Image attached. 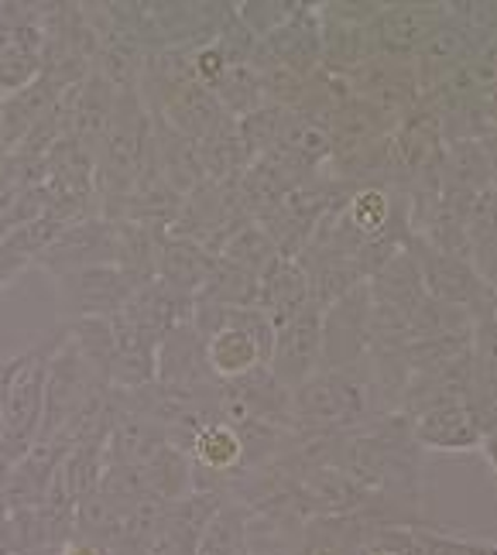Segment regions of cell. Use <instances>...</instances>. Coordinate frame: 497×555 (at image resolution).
Listing matches in <instances>:
<instances>
[{"label": "cell", "mask_w": 497, "mask_h": 555, "mask_svg": "<svg viewBox=\"0 0 497 555\" xmlns=\"http://www.w3.org/2000/svg\"><path fill=\"white\" fill-rule=\"evenodd\" d=\"M408 422H412L419 450L429 453H477L484 442V429L463 401L436 404V409H425Z\"/></svg>", "instance_id": "cell-13"}, {"label": "cell", "mask_w": 497, "mask_h": 555, "mask_svg": "<svg viewBox=\"0 0 497 555\" xmlns=\"http://www.w3.org/2000/svg\"><path fill=\"white\" fill-rule=\"evenodd\" d=\"M141 285L120 264H97L55 278V298L62 323L79 319H114Z\"/></svg>", "instance_id": "cell-4"}, {"label": "cell", "mask_w": 497, "mask_h": 555, "mask_svg": "<svg viewBox=\"0 0 497 555\" xmlns=\"http://www.w3.org/2000/svg\"><path fill=\"white\" fill-rule=\"evenodd\" d=\"M213 268H216V254L209 247H203L196 241H186V237H171V233L162 237L155 278H162L165 285L196 298L206 288Z\"/></svg>", "instance_id": "cell-19"}, {"label": "cell", "mask_w": 497, "mask_h": 555, "mask_svg": "<svg viewBox=\"0 0 497 555\" xmlns=\"http://www.w3.org/2000/svg\"><path fill=\"white\" fill-rule=\"evenodd\" d=\"M265 52L289 66L298 76H313L322 69V21H319V4H298L292 21H285L275 35H268Z\"/></svg>", "instance_id": "cell-14"}, {"label": "cell", "mask_w": 497, "mask_h": 555, "mask_svg": "<svg viewBox=\"0 0 497 555\" xmlns=\"http://www.w3.org/2000/svg\"><path fill=\"white\" fill-rule=\"evenodd\" d=\"M477 453H481V456L487 460L490 474H494V480H497V429L484 436V442H481V450H477Z\"/></svg>", "instance_id": "cell-37"}, {"label": "cell", "mask_w": 497, "mask_h": 555, "mask_svg": "<svg viewBox=\"0 0 497 555\" xmlns=\"http://www.w3.org/2000/svg\"><path fill=\"white\" fill-rule=\"evenodd\" d=\"M41 52L21 49V46H4L0 49V93L14 96L21 90H28L31 82L41 76Z\"/></svg>", "instance_id": "cell-30"}, {"label": "cell", "mask_w": 497, "mask_h": 555, "mask_svg": "<svg viewBox=\"0 0 497 555\" xmlns=\"http://www.w3.org/2000/svg\"><path fill=\"white\" fill-rule=\"evenodd\" d=\"M220 100V106L227 111V117L241 120L254 111H262L268 103L265 100V87H262V73H257L254 62H230L227 73L209 87Z\"/></svg>", "instance_id": "cell-27"}, {"label": "cell", "mask_w": 497, "mask_h": 555, "mask_svg": "<svg viewBox=\"0 0 497 555\" xmlns=\"http://www.w3.org/2000/svg\"><path fill=\"white\" fill-rule=\"evenodd\" d=\"M148 114L196 144L227 120V111L216 100V93L209 87H200V82H182V87L168 90L148 106Z\"/></svg>", "instance_id": "cell-12"}, {"label": "cell", "mask_w": 497, "mask_h": 555, "mask_svg": "<svg viewBox=\"0 0 497 555\" xmlns=\"http://www.w3.org/2000/svg\"><path fill=\"white\" fill-rule=\"evenodd\" d=\"M216 258L220 261H230L237 268L251 271L254 278H265L278 261H282V250L275 247V241L265 233L262 223L254 220H244L241 227H237L230 237L220 244V250H216Z\"/></svg>", "instance_id": "cell-25"}, {"label": "cell", "mask_w": 497, "mask_h": 555, "mask_svg": "<svg viewBox=\"0 0 497 555\" xmlns=\"http://www.w3.org/2000/svg\"><path fill=\"white\" fill-rule=\"evenodd\" d=\"M443 21H446V4H422V0L416 4V0H402V4H381L367 35H371L374 55L416 62Z\"/></svg>", "instance_id": "cell-7"}, {"label": "cell", "mask_w": 497, "mask_h": 555, "mask_svg": "<svg viewBox=\"0 0 497 555\" xmlns=\"http://www.w3.org/2000/svg\"><path fill=\"white\" fill-rule=\"evenodd\" d=\"M470 350H473V360H477V364H481L490 377H497V323H494L490 315L473 319Z\"/></svg>", "instance_id": "cell-33"}, {"label": "cell", "mask_w": 497, "mask_h": 555, "mask_svg": "<svg viewBox=\"0 0 497 555\" xmlns=\"http://www.w3.org/2000/svg\"><path fill=\"white\" fill-rule=\"evenodd\" d=\"M114 223H117V264L131 274L138 285L151 282L165 233L151 230L144 223H135V220H114Z\"/></svg>", "instance_id": "cell-26"}, {"label": "cell", "mask_w": 497, "mask_h": 555, "mask_svg": "<svg viewBox=\"0 0 497 555\" xmlns=\"http://www.w3.org/2000/svg\"><path fill=\"white\" fill-rule=\"evenodd\" d=\"M408 250L416 254L419 271H422V285L425 295L436 298V302L467 309L473 319L487 315L490 309V285L477 274L467 258H457V254H443L436 247H429L419 237H408Z\"/></svg>", "instance_id": "cell-5"}, {"label": "cell", "mask_w": 497, "mask_h": 555, "mask_svg": "<svg viewBox=\"0 0 497 555\" xmlns=\"http://www.w3.org/2000/svg\"><path fill=\"white\" fill-rule=\"evenodd\" d=\"M487 315H490L494 323H497V282L490 285V309H487Z\"/></svg>", "instance_id": "cell-38"}, {"label": "cell", "mask_w": 497, "mask_h": 555, "mask_svg": "<svg viewBox=\"0 0 497 555\" xmlns=\"http://www.w3.org/2000/svg\"><path fill=\"white\" fill-rule=\"evenodd\" d=\"M309 274V288H313V302L319 309H330L336 298L354 292L357 285H367V274L354 258H343L333 250H313L306 247L295 258Z\"/></svg>", "instance_id": "cell-20"}, {"label": "cell", "mask_w": 497, "mask_h": 555, "mask_svg": "<svg viewBox=\"0 0 497 555\" xmlns=\"http://www.w3.org/2000/svg\"><path fill=\"white\" fill-rule=\"evenodd\" d=\"M327 127H330V138H333V152H336V158H343V155H354V152H360V147H367V144H374V141H381L384 134H392V120H387L378 106H371L367 100H360V96H351L343 106H336V111L330 114V120H327ZM333 158V162H336Z\"/></svg>", "instance_id": "cell-21"}, {"label": "cell", "mask_w": 497, "mask_h": 555, "mask_svg": "<svg viewBox=\"0 0 497 555\" xmlns=\"http://www.w3.org/2000/svg\"><path fill=\"white\" fill-rule=\"evenodd\" d=\"M11 469L4 460H0V521L11 515Z\"/></svg>", "instance_id": "cell-36"}, {"label": "cell", "mask_w": 497, "mask_h": 555, "mask_svg": "<svg viewBox=\"0 0 497 555\" xmlns=\"http://www.w3.org/2000/svg\"><path fill=\"white\" fill-rule=\"evenodd\" d=\"M378 415L364 364L351 371H319L289 391V429L298 436H343Z\"/></svg>", "instance_id": "cell-1"}, {"label": "cell", "mask_w": 497, "mask_h": 555, "mask_svg": "<svg viewBox=\"0 0 497 555\" xmlns=\"http://www.w3.org/2000/svg\"><path fill=\"white\" fill-rule=\"evenodd\" d=\"M0 100H4V93H0Z\"/></svg>", "instance_id": "cell-39"}, {"label": "cell", "mask_w": 497, "mask_h": 555, "mask_svg": "<svg viewBox=\"0 0 497 555\" xmlns=\"http://www.w3.org/2000/svg\"><path fill=\"white\" fill-rule=\"evenodd\" d=\"M268 371L289 391L322 371V309L316 302L275 333Z\"/></svg>", "instance_id": "cell-9"}, {"label": "cell", "mask_w": 497, "mask_h": 555, "mask_svg": "<svg viewBox=\"0 0 497 555\" xmlns=\"http://www.w3.org/2000/svg\"><path fill=\"white\" fill-rule=\"evenodd\" d=\"M97 264H117V223L103 217L66 227L52 241V247L35 261V268L52 274V282L62 274L86 271Z\"/></svg>", "instance_id": "cell-8"}, {"label": "cell", "mask_w": 497, "mask_h": 555, "mask_svg": "<svg viewBox=\"0 0 497 555\" xmlns=\"http://www.w3.org/2000/svg\"><path fill=\"white\" fill-rule=\"evenodd\" d=\"M62 344H66V326L59 323V330L35 339L25 350V360H21V367L14 374L8 412H4V436H0V460L8 466H17L38 446L41 422H46L49 364Z\"/></svg>", "instance_id": "cell-2"}, {"label": "cell", "mask_w": 497, "mask_h": 555, "mask_svg": "<svg viewBox=\"0 0 497 555\" xmlns=\"http://www.w3.org/2000/svg\"><path fill=\"white\" fill-rule=\"evenodd\" d=\"M158 384L182 391H200L216 384L206 360V336L196 330L192 315L171 326L158 344Z\"/></svg>", "instance_id": "cell-10"}, {"label": "cell", "mask_w": 497, "mask_h": 555, "mask_svg": "<svg viewBox=\"0 0 497 555\" xmlns=\"http://www.w3.org/2000/svg\"><path fill=\"white\" fill-rule=\"evenodd\" d=\"M439 179H443V189L470 192V196L490 189L494 172H490L484 141H449L439 155Z\"/></svg>", "instance_id": "cell-22"}, {"label": "cell", "mask_w": 497, "mask_h": 555, "mask_svg": "<svg viewBox=\"0 0 497 555\" xmlns=\"http://www.w3.org/2000/svg\"><path fill=\"white\" fill-rule=\"evenodd\" d=\"M285 117H289V111L265 103L262 111H254V114H247V117L237 120V127H241V138H244V144H247L251 162H257V158H265V155L275 152V147H278V138H282Z\"/></svg>", "instance_id": "cell-29"}, {"label": "cell", "mask_w": 497, "mask_h": 555, "mask_svg": "<svg viewBox=\"0 0 497 555\" xmlns=\"http://www.w3.org/2000/svg\"><path fill=\"white\" fill-rule=\"evenodd\" d=\"M251 552V511L237 501H224L206 521L196 555H247Z\"/></svg>", "instance_id": "cell-24"}, {"label": "cell", "mask_w": 497, "mask_h": 555, "mask_svg": "<svg viewBox=\"0 0 497 555\" xmlns=\"http://www.w3.org/2000/svg\"><path fill=\"white\" fill-rule=\"evenodd\" d=\"M309 176H302L292 162H285L282 155H265L251 162V168L237 182V196H241V209L247 220H262L268 212L282 203L289 192Z\"/></svg>", "instance_id": "cell-15"}, {"label": "cell", "mask_w": 497, "mask_h": 555, "mask_svg": "<svg viewBox=\"0 0 497 555\" xmlns=\"http://www.w3.org/2000/svg\"><path fill=\"white\" fill-rule=\"evenodd\" d=\"M275 155H282L285 162H292L302 176L330 172L336 152H333V138H330L327 120H319V117H313L306 111H289Z\"/></svg>", "instance_id": "cell-16"}, {"label": "cell", "mask_w": 497, "mask_h": 555, "mask_svg": "<svg viewBox=\"0 0 497 555\" xmlns=\"http://www.w3.org/2000/svg\"><path fill=\"white\" fill-rule=\"evenodd\" d=\"M233 8H237V17L244 21V28L257 41L275 35L298 11V4H289V0H251V4H233Z\"/></svg>", "instance_id": "cell-31"}, {"label": "cell", "mask_w": 497, "mask_h": 555, "mask_svg": "<svg viewBox=\"0 0 497 555\" xmlns=\"http://www.w3.org/2000/svg\"><path fill=\"white\" fill-rule=\"evenodd\" d=\"M21 360H25V350L0 360V436H4V412H8V395H11V384H14V374L21 367Z\"/></svg>", "instance_id": "cell-35"}, {"label": "cell", "mask_w": 497, "mask_h": 555, "mask_svg": "<svg viewBox=\"0 0 497 555\" xmlns=\"http://www.w3.org/2000/svg\"><path fill=\"white\" fill-rule=\"evenodd\" d=\"M371 353V292L357 285L322 309V371L360 367Z\"/></svg>", "instance_id": "cell-6"}, {"label": "cell", "mask_w": 497, "mask_h": 555, "mask_svg": "<svg viewBox=\"0 0 497 555\" xmlns=\"http://www.w3.org/2000/svg\"><path fill=\"white\" fill-rule=\"evenodd\" d=\"M313 306V288H309V274L295 258H282L265 278H262V298H257V309H262L275 333L282 330L285 323Z\"/></svg>", "instance_id": "cell-18"}, {"label": "cell", "mask_w": 497, "mask_h": 555, "mask_svg": "<svg viewBox=\"0 0 497 555\" xmlns=\"http://www.w3.org/2000/svg\"><path fill=\"white\" fill-rule=\"evenodd\" d=\"M392 147H395L402 182L408 185L416 176H422L425 168L436 165L443 155L446 138H443L439 114L432 111L425 100H419V106H412V111L392 127Z\"/></svg>", "instance_id": "cell-11"}, {"label": "cell", "mask_w": 497, "mask_h": 555, "mask_svg": "<svg viewBox=\"0 0 497 555\" xmlns=\"http://www.w3.org/2000/svg\"><path fill=\"white\" fill-rule=\"evenodd\" d=\"M106 391H111V384H106L90 364H86V357L76 350V344L69 339V330H66V344L55 350L52 364H49V380H46V422H41L38 442L59 439Z\"/></svg>", "instance_id": "cell-3"}, {"label": "cell", "mask_w": 497, "mask_h": 555, "mask_svg": "<svg viewBox=\"0 0 497 555\" xmlns=\"http://www.w3.org/2000/svg\"><path fill=\"white\" fill-rule=\"evenodd\" d=\"M25 268H31V258H28V254H21L14 244L0 241V292H4Z\"/></svg>", "instance_id": "cell-34"}, {"label": "cell", "mask_w": 497, "mask_h": 555, "mask_svg": "<svg viewBox=\"0 0 497 555\" xmlns=\"http://www.w3.org/2000/svg\"><path fill=\"white\" fill-rule=\"evenodd\" d=\"M196 298H203V302H216V306H230V309H257V298H262V278H254L251 271L216 258L209 282Z\"/></svg>", "instance_id": "cell-28"}, {"label": "cell", "mask_w": 497, "mask_h": 555, "mask_svg": "<svg viewBox=\"0 0 497 555\" xmlns=\"http://www.w3.org/2000/svg\"><path fill=\"white\" fill-rule=\"evenodd\" d=\"M200 158H203L209 182H220V185L241 182V176L251 168V155L233 117H227L213 134L200 141Z\"/></svg>", "instance_id": "cell-23"}, {"label": "cell", "mask_w": 497, "mask_h": 555, "mask_svg": "<svg viewBox=\"0 0 497 555\" xmlns=\"http://www.w3.org/2000/svg\"><path fill=\"white\" fill-rule=\"evenodd\" d=\"M117 90L97 73L86 76L79 87L73 90V138L97 158V152L106 141V131L114 124L117 111Z\"/></svg>", "instance_id": "cell-17"}, {"label": "cell", "mask_w": 497, "mask_h": 555, "mask_svg": "<svg viewBox=\"0 0 497 555\" xmlns=\"http://www.w3.org/2000/svg\"><path fill=\"white\" fill-rule=\"evenodd\" d=\"M416 555H497V545L484 539H460V535H449V531L416 525Z\"/></svg>", "instance_id": "cell-32"}]
</instances>
